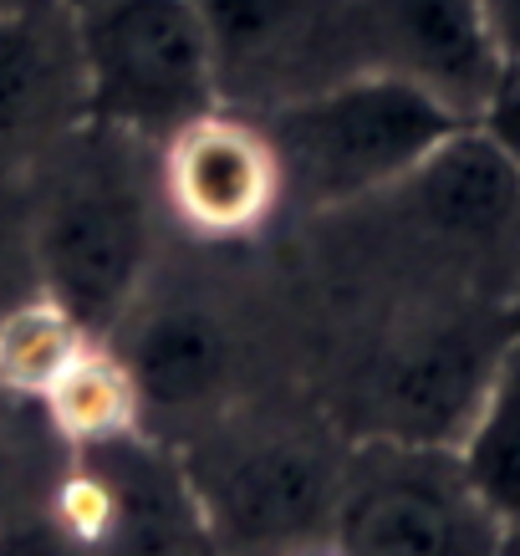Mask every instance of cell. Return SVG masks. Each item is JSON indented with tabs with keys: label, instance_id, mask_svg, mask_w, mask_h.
<instances>
[{
	"label": "cell",
	"instance_id": "obj_1",
	"mask_svg": "<svg viewBox=\"0 0 520 556\" xmlns=\"http://www.w3.org/2000/svg\"><path fill=\"white\" fill-rule=\"evenodd\" d=\"M270 143L281 200H296L317 215L357 210L408 179L423 159L454 138L465 123L444 113L419 87L363 72L347 83L286 102L251 118Z\"/></svg>",
	"mask_w": 520,
	"mask_h": 556
},
{
	"label": "cell",
	"instance_id": "obj_2",
	"mask_svg": "<svg viewBox=\"0 0 520 556\" xmlns=\"http://www.w3.org/2000/svg\"><path fill=\"white\" fill-rule=\"evenodd\" d=\"M83 118L118 138L168 143L219 113L210 41L194 0H83L67 5Z\"/></svg>",
	"mask_w": 520,
	"mask_h": 556
},
{
	"label": "cell",
	"instance_id": "obj_3",
	"mask_svg": "<svg viewBox=\"0 0 520 556\" xmlns=\"http://www.w3.org/2000/svg\"><path fill=\"white\" fill-rule=\"evenodd\" d=\"M368 204L398 219L454 302L500 306L520 287V164L480 128L444 138L419 169Z\"/></svg>",
	"mask_w": 520,
	"mask_h": 556
},
{
	"label": "cell",
	"instance_id": "obj_4",
	"mask_svg": "<svg viewBox=\"0 0 520 556\" xmlns=\"http://www.w3.org/2000/svg\"><path fill=\"white\" fill-rule=\"evenodd\" d=\"M505 536L449 444L363 439L342 459L327 526L342 556H500Z\"/></svg>",
	"mask_w": 520,
	"mask_h": 556
},
{
	"label": "cell",
	"instance_id": "obj_5",
	"mask_svg": "<svg viewBox=\"0 0 520 556\" xmlns=\"http://www.w3.org/2000/svg\"><path fill=\"white\" fill-rule=\"evenodd\" d=\"M219 113L261 118L363 77V0H194Z\"/></svg>",
	"mask_w": 520,
	"mask_h": 556
},
{
	"label": "cell",
	"instance_id": "obj_6",
	"mask_svg": "<svg viewBox=\"0 0 520 556\" xmlns=\"http://www.w3.org/2000/svg\"><path fill=\"white\" fill-rule=\"evenodd\" d=\"M36 266L47 281L41 296L102 342L149 266V210L128 169L77 164L51 189L36 225Z\"/></svg>",
	"mask_w": 520,
	"mask_h": 556
},
{
	"label": "cell",
	"instance_id": "obj_7",
	"mask_svg": "<svg viewBox=\"0 0 520 556\" xmlns=\"http://www.w3.org/2000/svg\"><path fill=\"white\" fill-rule=\"evenodd\" d=\"M342 459L306 434H261L219 450L189 475L219 556H281L332 526Z\"/></svg>",
	"mask_w": 520,
	"mask_h": 556
},
{
	"label": "cell",
	"instance_id": "obj_8",
	"mask_svg": "<svg viewBox=\"0 0 520 556\" xmlns=\"http://www.w3.org/2000/svg\"><path fill=\"white\" fill-rule=\"evenodd\" d=\"M500 306L449 302L434 317L403 327L372 368V429L368 439H403V444H459L470 424L495 353L505 348Z\"/></svg>",
	"mask_w": 520,
	"mask_h": 556
},
{
	"label": "cell",
	"instance_id": "obj_9",
	"mask_svg": "<svg viewBox=\"0 0 520 556\" xmlns=\"http://www.w3.org/2000/svg\"><path fill=\"white\" fill-rule=\"evenodd\" d=\"M368 72L398 77L474 128L505 83L474 0H363Z\"/></svg>",
	"mask_w": 520,
	"mask_h": 556
},
{
	"label": "cell",
	"instance_id": "obj_10",
	"mask_svg": "<svg viewBox=\"0 0 520 556\" xmlns=\"http://www.w3.org/2000/svg\"><path fill=\"white\" fill-rule=\"evenodd\" d=\"M164 189L189 230L210 240L251 236L281 204V174L251 118L210 113L164 143Z\"/></svg>",
	"mask_w": 520,
	"mask_h": 556
},
{
	"label": "cell",
	"instance_id": "obj_11",
	"mask_svg": "<svg viewBox=\"0 0 520 556\" xmlns=\"http://www.w3.org/2000/svg\"><path fill=\"white\" fill-rule=\"evenodd\" d=\"M123 368L134 378L138 408L194 414L230 378V332L204 306H164L134 332Z\"/></svg>",
	"mask_w": 520,
	"mask_h": 556
},
{
	"label": "cell",
	"instance_id": "obj_12",
	"mask_svg": "<svg viewBox=\"0 0 520 556\" xmlns=\"http://www.w3.org/2000/svg\"><path fill=\"white\" fill-rule=\"evenodd\" d=\"M83 113V72L67 5L0 21V138Z\"/></svg>",
	"mask_w": 520,
	"mask_h": 556
},
{
	"label": "cell",
	"instance_id": "obj_13",
	"mask_svg": "<svg viewBox=\"0 0 520 556\" xmlns=\"http://www.w3.org/2000/svg\"><path fill=\"white\" fill-rule=\"evenodd\" d=\"M454 455L470 475L474 495L490 506V516L516 536L520 531V332L505 338L495 353V368L485 378V393L474 404Z\"/></svg>",
	"mask_w": 520,
	"mask_h": 556
},
{
	"label": "cell",
	"instance_id": "obj_14",
	"mask_svg": "<svg viewBox=\"0 0 520 556\" xmlns=\"http://www.w3.org/2000/svg\"><path fill=\"white\" fill-rule=\"evenodd\" d=\"M41 408H47L51 429L67 439L77 455L138 434V419H143L134 378L123 368V357L107 353L102 342H87L83 353H77V363L51 383Z\"/></svg>",
	"mask_w": 520,
	"mask_h": 556
},
{
	"label": "cell",
	"instance_id": "obj_15",
	"mask_svg": "<svg viewBox=\"0 0 520 556\" xmlns=\"http://www.w3.org/2000/svg\"><path fill=\"white\" fill-rule=\"evenodd\" d=\"M87 342L98 338H87L51 296H31V302L0 312V388L41 404Z\"/></svg>",
	"mask_w": 520,
	"mask_h": 556
},
{
	"label": "cell",
	"instance_id": "obj_16",
	"mask_svg": "<svg viewBox=\"0 0 520 556\" xmlns=\"http://www.w3.org/2000/svg\"><path fill=\"white\" fill-rule=\"evenodd\" d=\"M474 11L485 21V36L505 72H520V0H474Z\"/></svg>",
	"mask_w": 520,
	"mask_h": 556
},
{
	"label": "cell",
	"instance_id": "obj_17",
	"mask_svg": "<svg viewBox=\"0 0 520 556\" xmlns=\"http://www.w3.org/2000/svg\"><path fill=\"white\" fill-rule=\"evenodd\" d=\"M62 0H0V21L5 16H36V11H56Z\"/></svg>",
	"mask_w": 520,
	"mask_h": 556
},
{
	"label": "cell",
	"instance_id": "obj_18",
	"mask_svg": "<svg viewBox=\"0 0 520 556\" xmlns=\"http://www.w3.org/2000/svg\"><path fill=\"white\" fill-rule=\"evenodd\" d=\"M281 556H342V552L321 536V541H306V546H291V552H281Z\"/></svg>",
	"mask_w": 520,
	"mask_h": 556
},
{
	"label": "cell",
	"instance_id": "obj_19",
	"mask_svg": "<svg viewBox=\"0 0 520 556\" xmlns=\"http://www.w3.org/2000/svg\"><path fill=\"white\" fill-rule=\"evenodd\" d=\"M505 327H510V332H520V287L510 291V302H505Z\"/></svg>",
	"mask_w": 520,
	"mask_h": 556
},
{
	"label": "cell",
	"instance_id": "obj_20",
	"mask_svg": "<svg viewBox=\"0 0 520 556\" xmlns=\"http://www.w3.org/2000/svg\"><path fill=\"white\" fill-rule=\"evenodd\" d=\"M5 490H11V465H5V450H0V506H5Z\"/></svg>",
	"mask_w": 520,
	"mask_h": 556
},
{
	"label": "cell",
	"instance_id": "obj_21",
	"mask_svg": "<svg viewBox=\"0 0 520 556\" xmlns=\"http://www.w3.org/2000/svg\"><path fill=\"white\" fill-rule=\"evenodd\" d=\"M500 556H520V531H516V536H505V546H500Z\"/></svg>",
	"mask_w": 520,
	"mask_h": 556
},
{
	"label": "cell",
	"instance_id": "obj_22",
	"mask_svg": "<svg viewBox=\"0 0 520 556\" xmlns=\"http://www.w3.org/2000/svg\"><path fill=\"white\" fill-rule=\"evenodd\" d=\"M62 5H83V0H62Z\"/></svg>",
	"mask_w": 520,
	"mask_h": 556
}]
</instances>
